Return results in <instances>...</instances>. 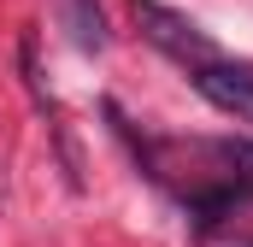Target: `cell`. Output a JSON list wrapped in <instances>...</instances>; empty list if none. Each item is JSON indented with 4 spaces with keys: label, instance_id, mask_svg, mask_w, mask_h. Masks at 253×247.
Returning <instances> with one entry per match:
<instances>
[{
    "label": "cell",
    "instance_id": "5b68a950",
    "mask_svg": "<svg viewBox=\"0 0 253 247\" xmlns=\"http://www.w3.org/2000/svg\"><path fill=\"white\" fill-rule=\"evenodd\" d=\"M242 247H253V242H242Z\"/></svg>",
    "mask_w": 253,
    "mask_h": 247
},
{
    "label": "cell",
    "instance_id": "7a4b0ae2",
    "mask_svg": "<svg viewBox=\"0 0 253 247\" xmlns=\"http://www.w3.org/2000/svg\"><path fill=\"white\" fill-rule=\"evenodd\" d=\"M189 82L218 106V112H230V118H253V71H236V65H189Z\"/></svg>",
    "mask_w": 253,
    "mask_h": 247
},
{
    "label": "cell",
    "instance_id": "277c9868",
    "mask_svg": "<svg viewBox=\"0 0 253 247\" xmlns=\"http://www.w3.org/2000/svg\"><path fill=\"white\" fill-rule=\"evenodd\" d=\"M212 153H218L242 183H253V141H236V135H230V141H212Z\"/></svg>",
    "mask_w": 253,
    "mask_h": 247
},
{
    "label": "cell",
    "instance_id": "3957f363",
    "mask_svg": "<svg viewBox=\"0 0 253 247\" xmlns=\"http://www.w3.org/2000/svg\"><path fill=\"white\" fill-rule=\"evenodd\" d=\"M71 12V36L83 53H106V18H100V0H65Z\"/></svg>",
    "mask_w": 253,
    "mask_h": 247
},
{
    "label": "cell",
    "instance_id": "6da1fadb",
    "mask_svg": "<svg viewBox=\"0 0 253 247\" xmlns=\"http://www.w3.org/2000/svg\"><path fill=\"white\" fill-rule=\"evenodd\" d=\"M129 12H135V30H141V36H147L159 53H171L177 65H206V59H218L212 36H206L194 18L171 12V6H159V0H135Z\"/></svg>",
    "mask_w": 253,
    "mask_h": 247
}]
</instances>
